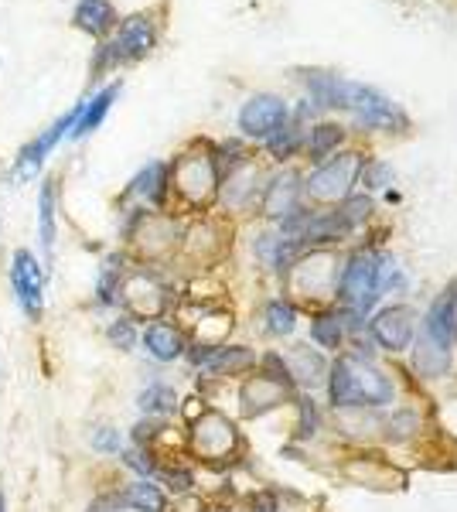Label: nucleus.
Returning a JSON list of instances; mask_svg holds the SVG:
<instances>
[{"mask_svg": "<svg viewBox=\"0 0 457 512\" xmlns=\"http://www.w3.org/2000/svg\"><path fill=\"white\" fill-rule=\"evenodd\" d=\"M0 512H7V492L0 489Z\"/></svg>", "mask_w": 457, "mask_h": 512, "instance_id": "obj_37", "label": "nucleus"}, {"mask_svg": "<svg viewBox=\"0 0 457 512\" xmlns=\"http://www.w3.org/2000/svg\"><path fill=\"white\" fill-rule=\"evenodd\" d=\"M116 458H120V465L134 478H154L157 468H161V454L154 448H137V444H127Z\"/></svg>", "mask_w": 457, "mask_h": 512, "instance_id": "obj_24", "label": "nucleus"}, {"mask_svg": "<svg viewBox=\"0 0 457 512\" xmlns=\"http://www.w3.org/2000/svg\"><path fill=\"white\" fill-rule=\"evenodd\" d=\"M89 448H93L99 458H116V454L127 448V437L113 424H96L93 431H89Z\"/></svg>", "mask_w": 457, "mask_h": 512, "instance_id": "obj_28", "label": "nucleus"}, {"mask_svg": "<svg viewBox=\"0 0 457 512\" xmlns=\"http://www.w3.org/2000/svg\"><path fill=\"white\" fill-rule=\"evenodd\" d=\"M168 434V420H157V417H140L134 427H130V441L127 444H137V448H154L164 441Z\"/></svg>", "mask_w": 457, "mask_h": 512, "instance_id": "obj_29", "label": "nucleus"}, {"mask_svg": "<svg viewBox=\"0 0 457 512\" xmlns=\"http://www.w3.org/2000/svg\"><path fill=\"white\" fill-rule=\"evenodd\" d=\"M249 506H253V512H277V495L270 492H260L249 499Z\"/></svg>", "mask_w": 457, "mask_h": 512, "instance_id": "obj_36", "label": "nucleus"}, {"mask_svg": "<svg viewBox=\"0 0 457 512\" xmlns=\"http://www.w3.org/2000/svg\"><path fill=\"white\" fill-rule=\"evenodd\" d=\"M72 18H76V28H82L86 35L103 38L116 24V11H113L110 0H79Z\"/></svg>", "mask_w": 457, "mask_h": 512, "instance_id": "obj_22", "label": "nucleus"}, {"mask_svg": "<svg viewBox=\"0 0 457 512\" xmlns=\"http://www.w3.org/2000/svg\"><path fill=\"white\" fill-rule=\"evenodd\" d=\"M188 441H191V448H195L198 458L222 461L232 454L239 437H236V427L229 424V417H222L219 410H202V414L191 420Z\"/></svg>", "mask_w": 457, "mask_h": 512, "instance_id": "obj_8", "label": "nucleus"}, {"mask_svg": "<svg viewBox=\"0 0 457 512\" xmlns=\"http://www.w3.org/2000/svg\"><path fill=\"white\" fill-rule=\"evenodd\" d=\"M55 181H45L38 192V243H41V267H52L55 263Z\"/></svg>", "mask_w": 457, "mask_h": 512, "instance_id": "obj_16", "label": "nucleus"}, {"mask_svg": "<svg viewBox=\"0 0 457 512\" xmlns=\"http://www.w3.org/2000/svg\"><path fill=\"white\" fill-rule=\"evenodd\" d=\"M304 144V134H301V127H294V123H287V127H280L277 134H273L267 140V147H270V154L277 161H287V158H294L297 154V147Z\"/></svg>", "mask_w": 457, "mask_h": 512, "instance_id": "obj_31", "label": "nucleus"}, {"mask_svg": "<svg viewBox=\"0 0 457 512\" xmlns=\"http://www.w3.org/2000/svg\"><path fill=\"white\" fill-rule=\"evenodd\" d=\"M154 482L161 485L168 495H191V492H195V472L185 468V465H164V461H161Z\"/></svg>", "mask_w": 457, "mask_h": 512, "instance_id": "obj_26", "label": "nucleus"}, {"mask_svg": "<svg viewBox=\"0 0 457 512\" xmlns=\"http://www.w3.org/2000/svg\"><path fill=\"white\" fill-rule=\"evenodd\" d=\"M103 335L116 352H134L140 345V325L130 315H116L113 321H106Z\"/></svg>", "mask_w": 457, "mask_h": 512, "instance_id": "obj_25", "label": "nucleus"}, {"mask_svg": "<svg viewBox=\"0 0 457 512\" xmlns=\"http://www.w3.org/2000/svg\"><path fill=\"white\" fill-rule=\"evenodd\" d=\"M116 492H120L123 506L130 512H168L171 506V495L164 492L154 478H130V482H123Z\"/></svg>", "mask_w": 457, "mask_h": 512, "instance_id": "obj_15", "label": "nucleus"}, {"mask_svg": "<svg viewBox=\"0 0 457 512\" xmlns=\"http://www.w3.org/2000/svg\"><path fill=\"white\" fill-rule=\"evenodd\" d=\"M359 178L365 188H386L389 178H393V171H389V164H382V161H365L359 168Z\"/></svg>", "mask_w": 457, "mask_h": 512, "instance_id": "obj_34", "label": "nucleus"}, {"mask_svg": "<svg viewBox=\"0 0 457 512\" xmlns=\"http://www.w3.org/2000/svg\"><path fill=\"white\" fill-rule=\"evenodd\" d=\"M297 175H284V178H273L263 192V212L270 219H287L294 209H301V185H297Z\"/></svg>", "mask_w": 457, "mask_h": 512, "instance_id": "obj_18", "label": "nucleus"}, {"mask_svg": "<svg viewBox=\"0 0 457 512\" xmlns=\"http://www.w3.org/2000/svg\"><path fill=\"white\" fill-rule=\"evenodd\" d=\"M79 106H82V103H79ZM79 106H76V110L65 113V117H58V123H52V127H48L45 134L35 137L28 147H24V151L18 154V161H14V178H21V181H24V178H35V175H38V168L45 164L48 154L55 151L58 140H62V137L72 130V123H76V117H79Z\"/></svg>", "mask_w": 457, "mask_h": 512, "instance_id": "obj_11", "label": "nucleus"}, {"mask_svg": "<svg viewBox=\"0 0 457 512\" xmlns=\"http://www.w3.org/2000/svg\"><path fill=\"white\" fill-rule=\"evenodd\" d=\"M168 185H171L168 164L154 161V164H147V168L137 171V178L130 181V195L144 198V202H151V205H161L164 195H168Z\"/></svg>", "mask_w": 457, "mask_h": 512, "instance_id": "obj_21", "label": "nucleus"}, {"mask_svg": "<svg viewBox=\"0 0 457 512\" xmlns=\"http://www.w3.org/2000/svg\"><path fill=\"white\" fill-rule=\"evenodd\" d=\"M345 130L335 127V123H321V127L311 130V137H307V154H311V161H324L331 151H338V144H342Z\"/></svg>", "mask_w": 457, "mask_h": 512, "instance_id": "obj_27", "label": "nucleus"}, {"mask_svg": "<svg viewBox=\"0 0 457 512\" xmlns=\"http://www.w3.org/2000/svg\"><path fill=\"white\" fill-rule=\"evenodd\" d=\"M168 178H171V185L178 188V195L188 198L191 205L209 202L222 181L215 154H181L168 168Z\"/></svg>", "mask_w": 457, "mask_h": 512, "instance_id": "obj_6", "label": "nucleus"}, {"mask_svg": "<svg viewBox=\"0 0 457 512\" xmlns=\"http://www.w3.org/2000/svg\"><path fill=\"white\" fill-rule=\"evenodd\" d=\"M362 168L359 154H335L331 161H321L304 181V192L318 202H335V198H348V188L355 185Z\"/></svg>", "mask_w": 457, "mask_h": 512, "instance_id": "obj_7", "label": "nucleus"}, {"mask_svg": "<svg viewBox=\"0 0 457 512\" xmlns=\"http://www.w3.org/2000/svg\"><path fill=\"white\" fill-rule=\"evenodd\" d=\"M267 328H270V335H290L294 332V325H297V311H294V304L284 301V297H277V301H270L267 304Z\"/></svg>", "mask_w": 457, "mask_h": 512, "instance_id": "obj_30", "label": "nucleus"}, {"mask_svg": "<svg viewBox=\"0 0 457 512\" xmlns=\"http://www.w3.org/2000/svg\"><path fill=\"white\" fill-rule=\"evenodd\" d=\"M116 96H120V82H113V86L99 89V93L89 99V103H82L79 106V117H76V123H72V130H69V137L72 140H82V137L93 134L99 123L106 120V113H110V106H113Z\"/></svg>", "mask_w": 457, "mask_h": 512, "instance_id": "obj_19", "label": "nucleus"}, {"mask_svg": "<svg viewBox=\"0 0 457 512\" xmlns=\"http://www.w3.org/2000/svg\"><path fill=\"white\" fill-rule=\"evenodd\" d=\"M328 393L335 407H382L393 400V383L362 355H338Z\"/></svg>", "mask_w": 457, "mask_h": 512, "instance_id": "obj_2", "label": "nucleus"}, {"mask_svg": "<svg viewBox=\"0 0 457 512\" xmlns=\"http://www.w3.org/2000/svg\"><path fill=\"white\" fill-rule=\"evenodd\" d=\"M338 212L345 216L348 226H359V222H365L372 216V198H365V195H348L342 198V205H338Z\"/></svg>", "mask_w": 457, "mask_h": 512, "instance_id": "obj_33", "label": "nucleus"}, {"mask_svg": "<svg viewBox=\"0 0 457 512\" xmlns=\"http://www.w3.org/2000/svg\"><path fill=\"white\" fill-rule=\"evenodd\" d=\"M372 335L382 349L403 352L413 342V311L410 308H386L372 321Z\"/></svg>", "mask_w": 457, "mask_h": 512, "instance_id": "obj_13", "label": "nucleus"}, {"mask_svg": "<svg viewBox=\"0 0 457 512\" xmlns=\"http://www.w3.org/2000/svg\"><path fill=\"white\" fill-rule=\"evenodd\" d=\"M123 277H127L123 256H110V260L103 263V270H99V280H96V304L99 308H120Z\"/></svg>", "mask_w": 457, "mask_h": 512, "instance_id": "obj_23", "label": "nucleus"}, {"mask_svg": "<svg viewBox=\"0 0 457 512\" xmlns=\"http://www.w3.org/2000/svg\"><path fill=\"white\" fill-rule=\"evenodd\" d=\"M290 123V106L280 96L260 93V96H249L239 110V130L253 140H270L277 134L280 127Z\"/></svg>", "mask_w": 457, "mask_h": 512, "instance_id": "obj_9", "label": "nucleus"}, {"mask_svg": "<svg viewBox=\"0 0 457 512\" xmlns=\"http://www.w3.org/2000/svg\"><path fill=\"white\" fill-rule=\"evenodd\" d=\"M253 366H256V352L246 349V345H209V355H205L198 373L222 379V376H239Z\"/></svg>", "mask_w": 457, "mask_h": 512, "instance_id": "obj_14", "label": "nucleus"}, {"mask_svg": "<svg viewBox=\"0 0 457 512\" xmlns=\"http://www.w3.org/2000/svg\"><path fill=\"white\" fill-rule=\"evenodd\" d=\"M382 294V260L372 253H355L342 270V284H338V297L355 308L359 315L372 311V304Z\"/></svg>", "mask_w": 457, "mask_h": 512, "instance_id": "obj_5", "label": "nucleus"}, {"mask_svg": "<svg viewBox=\"0 0 457 512\" xmlns=\"http://www.w3.org/2000/svg\"><path fill=\"white\" fill-rule=\"evenodd\" d=\"M311 338L321 345V349H338V345H342V318H338V315H321L311 325Z\"/></svg>", "mask_w": 457, "mask_h": 512, "instance_id": "obj_32", "label": "nucleus"}, {"mask_svg": "<svg viewBox=\"0 0 457 512\" xmlns=\"http://www.w3.org/2000/svg\"><path fill=\"white\" fill-rule=\"evenodd\" d=\"M284 396H287L284 386L270 383L267 376H253L243 386L239 400H243V410H246L249 417H260V414H267V410L277 407V403H284Z\"/></svg>", "mask_w": 457, "mask_h": 512, "instance_id": "obj_20", "label": "nucleus"}, {"mask_svg": "<svg viewBox=\"0 0 457 512\" xmlns=\"http://www.w3.org/2000/svg\"><path fill=\"white\" fill-rule=\"evenodd\" d=\"M7 280H11L14 301H18L21 315L31 325H41L45 318V280L48 270L41 267V260L31 250H14L11 253V267H7Z\"/></svg>", "mask_w": 457, "mask_h": 512, "instance_id": "obj_4", "label": "nucleus"}, {"mask_svg": "<svg viewBox=\"0 0 457 512\" xmlns=\"http://www.w3.org/2000/svg\"><path fill=\"white\" fill-rule=\"evenodd\" d=\"M82 512H130L127 506H123V499H120V492H96L93 499L86 502V509Z\"/></svg>", "mask_w": 457, "mask_h": 512, "instance_id": "obj_35", "label": "nucleus"}, {"mask_svg": "<svg viewBox=\"0 0 457 512\" xmlns=\"http://www.w3.org/2000/svg\"><path fill=\"white\" fill-rule=\"evenodd\" d=\"M137 410L144 417H157V420H168L181 410V400H178V390L164 379H151L144 390L137 393Z\"/></svg>", "mask_w": 457, "mask_h": 512, "instance_id": "obj_17", "label": "nucleus"}, {"mask_svg": "<svg viewBox=\"0 0 457 512\" xmlns=\"http://www.w3.org/2000/svg\"><path fill=\"white\" fill-rule=\"evenodd\" d=\"M157 41V31H154V21L147 14H134L120 24V35H116L113 45H106L103 59L99 62H134V59H144L147 52L154 48Z\"/></svg>", "mask_w": 457, "mask_h": 512, "instance_id": "obj_10", "label": "nucleus"}, {"mask_svg": "<svg viewBox=\"0 0 457 512\" xmlns=\"http://www.w3.org/2000/svg\"><path fill=\"white\" fill-rule=\"evenodd\" d=\"M140 349L151 355L154 362H161V366H171V362L185 359L188 335L181 332L178 325H171V321L157 318L144 328V332H140Z\"/></svg>", "mask_w": 457, "mask_h": 512, "instance_id": "obj_12", "label": "nucleus"}, {"mask_svg": "<svg viewBox=\"0 0 457 512\" xmlns=\"http://www.w3.org/2000/svg\"><path fill=\"white\" fill-rule=\"evenodd\" d=\"M304 82H307V93H311V103L328 106V110H348L359 127L369 130L410 127V117H406L400 106L372 86L348 82L342 76H331V72H304Z\"/></svg>", "mask_w": 457, "mask_h": 512, "instance_id": "obj_1", "label": "nucleus"}, {"mask_svg": "<svg viewBox=\"0 0 457 512\" xmlns=\"http://www.w3.org/2000/svg\"><path fill=\"white\" fill-rule=\"evenodd\" d=\"M457 338V284L447 287L444 294L430 304L427 318H423V342L417 349V366L423 373L440 376L451 359V345Z\"/></svg>", "mask_w": 457, "mask_h": 512, "instance_id": "obj_3", "label": "nucleus"}]
</instances>
